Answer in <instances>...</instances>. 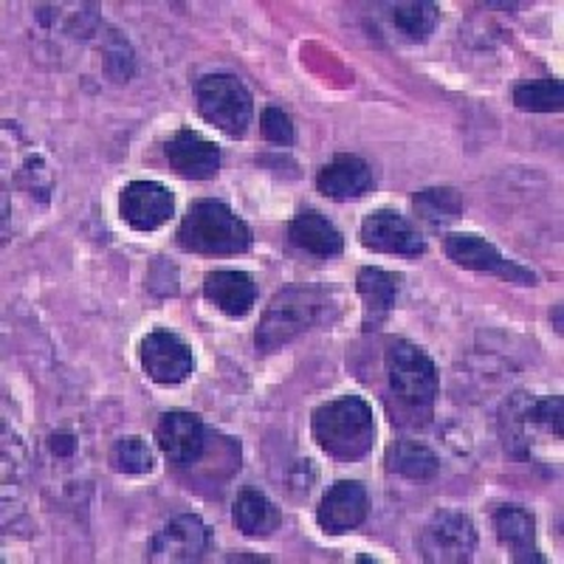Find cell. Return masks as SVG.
Instances as JSON below:
<instances>
[{"instance_id": "cell-1", "label": "cell", "mask_w": 564, "mask_h": 564, "mask_svg": "<svg viewBox=\"0 0 564 564\" xmlns=\"http://www.w3.org/2000/svg\"><path fill=\"white\" fill-rule=\"evenodd\" d=\"M390 398H395V417H410L406 423H430L437 398V367L423 347L406 339H395L384 356ZM392 417V421H395Z\"/></svg>"}, {"instance_id": "cell-2", "label": "cell", "mask_w": 564, "mask_h": 564, "mask_svg": "<svg viewBox=\"0 0 564 564\" xmlns=\"http://www.w3.org/2000/svg\"><path fill=\"white\" fill-rule=\"evenodd\" d=\"M314 441L336 460H359L376 443V417L359 395H345L316 406L311 417Z\"/></svg>"}, {"instance_id": "cell-3", "label": "cell", "mask_w": 564, "mask_h": 564, "mask_svg": "<svg viewBox=\"0 0 564 564\" xmlns=\"http://www.w3.org/2000/svg\"><path fill=\"white\" fill-rule=\"evenodd\" d=\"M178 246L193 254H243L254 243L251 226L224 200H195L178 226Z\"/></svg>"}, {"instance_id": "cell-4", "label": "cell", "mask_w": 564, "mask_h": 564, "mask_svg": "<svg viewBox=\"0 0 564 564\" xmlns=\"http://www.w3.org/2000/svg\"><path fill=\"white\" fill-rule=\"evenodd\" d=\"M330 308H334V300L322 289L280 291L260 319V327H257V350L276 352L280 347L291 345L296 336L308 334L311 327L325 322Z\"/></svg>"}, {"instance_id": "cell-5", "label": "cell", "mask_w": 564, "mask_h": 564, "mask_svg": "<svg viewBox=\"0 0 564 564\" xmlns=\"http://www.w3.org/2000/svg\"><path fill=\"white\" fill-rule=\"evenodd\" d=\"M195 99H198V113L206 122L224 130L229 139L246 135L254 116V102H251L249 88L238 77L231 74L200 77L195 85Z\"/></svg>"}, {"instance_id": "cell-6", "label": "cell", "mask_w": 564, "mask_h": 564, "mask_svg": "<svg viewBox=\"0 0 564 564\" xmlns=\"http://www.w3.org/2000/svg\"><path fill=\"white\" fill-rule=\"evenodd\" d=\"M417 547L426 562L457 564L468 562L477 551L475 522L460 511H437L417 536Z\"/></svg>"}, {"instance_id": "cell-7", "label": "cell", "mask_w": 564, "mask_h": 564, "mask_svg": "<svg viewBox=\"0 0 564 564\" xmlns=\"http://www.w3.org/2000/svg\"><path fill=\"white\" fill-rule=\"evenodd\" d=\"M443 249L452 263L460 265L468 271H480V274H494L500 280L513 282V285H536V274L528 269H522L520 263H513L502 254L494 243H488L480 235H471V231H452L443 240Z\"/></svg>"}, {"instance_id": "cell-8", "label": "cell", "mask_w": 564, "mask_h": 564, "mask_svg": "<svg viewBox=\"0 0 564 564\" xmlns=\"http://www.w3.org/2000/svg\"><path fill=\"white\" fill-rule=\"evenodd\" d=\"M209 437L212 432L195 412H167V415H161L159 426H155L159 449L175 468L198 466L200 457L209 449Z\"/></svg>"}, {"instance_id": "cell-9", "label": "cell", "mask_w": 564, "mask_h": 564, "mask_svg": "<svg viewBox=\"0 0 564 564\" xmlns=\"http://www.w3.org/2000/svg\"><path fill=\"white\" fill-rule=\"evenodd\" d=\"M141 367L155 384L173 387L193 376L195 356L181 336L170 330H153L141 341Z\"/></svg>"}, {"instance_id": "cell-10", "label": "cell", "mask_w": 564, "mask_h": 564, "mask_svg": "<svg viewBox=\"0 0 564 564\" xmlns=\"http://www.w3.org/2000/svg\"><path fill=\"white\" fill-rule=\"evenodd\" d=\"M212 545V533L198 513H181L150 542V562H198Z\"/></svg>"}, {"instance_id": "cell-11", "label": "cell", "mask_w": 564, "mask_h": 564, "mask_svg": "<svg viewBox=\"0 0 564 564\" xmlns=\"http://www.w3.org/2000/svg\"><path fill=\"white\" fill-rule=\"evenodd\" d=\"M359 240L367 251H376V254L417 257L426 251L421 231L395 209H376L367 215L359 229Z\"/></svg>"}, {"instance_id": "cell-12", "label": "cell", "mask_w": 564, "mask_h": 564, "mask_svg": "<svg viewBox=\"0 0 564 564\" xmlns=\"http://www.w3.org/2000/svg\"><path fill=\"white\" fill-rule=\"evenodd\" d=\"M175 198L159 181H133L119 195V215L135 231H155L173 218Z\"/></svg>"}, {"instance_id": "cell-13", "label": "cell", "mask_w": 564, "mask_h": 564, "mask_svg": "<svg viewBox=\"0 0 564 564\" xmlns=\"http://www.w3.org/2000/svg\"><path fill=\"white\" fill-rule=\"evenodd\" d=\"M367 517V488L359 480H339L327 488L322 497L319 511H316V522L325 533H339L359 528Z\"/></svg>"}, {"instance_id": "cell-14", "label": "cell", "mask_w": 564, "mask_h": 564, "mask_svg": "<svg viewBox=\"0 0 564 564\" xmlns=\"http://www.w3.org/2000/svg\"><path fill=\"white\" fill-rule=\"evenodd\" d=\"M164 155H167L170 167L184 178L206 181L215 178L220 170V148L195 130H178L175 135H170V141L164 144Z\"/></svg>"}, {"instance_id": "cell-15", "label": "cell", "mask_w": 564, "mask_h": 564, "mask_svg": "<svg viewBox=\"0 0 564 564\" xmlns=\"http://www.w3.org/2000/svg\"><path fill=\"white\" fill-rule=\"evenodd\" d=\"M494 533L500 545L508 547L513 562L545 564V556L536 547V520L522 506H500L494 511Z\"/></svg>"}, {"instance_id": "cell-16", "label": "cell", "mask_w": 564, "mask_h": 564, "mask_svg": "<svg viewBox=\"0 0 564 564\" xmlns=\"http://www.w3.org/2000/svg\"><path fill=\"white\" fill-rule=\"evenodd\" d=\"M204 296L231 319H243L254 308L257 285L246 271L218 269L204 276Z\"/></svg>"}, {"instance_id": "cell-17", "label": "cell", "mask_w": 564, "mask_h": 564, "mask_svg": "<svg viewBox=\"0 0 564 564\" xmlns=\"http://www.w3.org/2000/svg\"><path fill=\"white\" fill-rule=\"evenodd\" d=\"M372 186V170L365 159L350 153L336 155L330 164L319 170L316 175V189L325 198L334 200H352L370 193Z\"/></svg>"}, {"instance_id": "cell-18", "label": "cell", "mask_w": 564, "mask_h": 564, "mask_svg": "<svg viewBox=\"0 0 564 564\" xmlns=\"http://www.w3.org/2000/svg\"><path fill=\"white\" fill-rule=\"evenodd\" d=\"M356 289H359L361 302H365V330H379L390 311L395 308L398 291H401V276L392 271L367 265L356 276Z\"/></svg>"}, {"instance_id": "cell-19", "label": "cell", "mask_w": 564, "mask_h": 564, "mask_svg": "<svg viewBox=\"0 0 564 564\" xmlns=\"http://www.w3.org/2000/svg\"><path fill=\"white\" fill-rule=\"evenodd\" d=\"M289 238L296 249L314 257H336L345 249V238L330 220L316 209H302L289 226Z\"/></svg>"}, {"instance_id": "cell-20", "label": "cell", "mask_w": 564, "mask_h": 564, "mask_svg": "<svg viewBox=\"0 0 564 564\" xmlns=\"http://www.w3.org/2000/svg\"><path fill=\"white\" fill-rule=\"evenodd\" d=\"M231 520H235L238 531H243L246 536H269L280 525V511H276V506L265 494L254 491V488H246V491L238 494V500H235Z\"/></svg>"}, {"instance_id": "cell-21", "label": "cell", "mask_w": 564, "mask_h": 564, "mask_svg": "<svg viewBox=\"0 0 564 564\" xmlns=\"http://www.w3.org/2000/svg\"><path fill=\"white\" fill-rule=\"evenodd\" d=\"M387 468L392 475H401L406 480H430L437 475L441 460L432 449L415 441H398L387 449Z\"/></svg>"}, {"instance_id": "cell-22", "label": "cell", "mask_w": 564, "mask_h": 564, "mask_svg": "<svg viewBox=\"0 0 564 564\" xmlns=\"http://www.w3.org/2000/svg\"><path fill=\"white\" fill-rule=\"evenodd\" d=\"M415 206V215L432 229H443L449 226L452 220H457L463 215V200L455 189L449 186H432V189H421V193L412 198Z\"/></svg>"}, {"instance_id": "cell-23", "label": "cell", "mask_w": 564, "mask_h": 564, "mask_svg": "<svg viewBox=\"0 0 564 564\" xmlns=\"http://www.w3.org/2000/svg\"><path fill=\"white\" fill-rule=\"evenodd\" d=\"M513 102L520 110L531 113H558L564 108V85L562 79H533L513 88Z\"/></svg>"}, {"instance_id": "cell-24", "label": "cell", "mask_w": 564, "mask_h": 564, "mask_svg": "<svg viewBox=\"0 0 564 564\" xmlns=\"http://www.w3.org/2000/svg\"><path fill=\"white\" fill-rule=\"evenodd\" d=\"M390 18L410 40H426L435 32L441 12L430 0H410V3H395Z\"/></svg>"}, {"instance_id": "cell-25", "label": "cell", "mask_w": 564, "mask_h": 564, "mask_svg": "<svg viewBox=\"0 0 564 564\" xmlns=\"http://www.w3.org/2000/svg\"><path fill=\"white\" fill-rule=\"evenodd\" d=\"M110 463L122 475H150L153 471V452L141 437H119L113 449H110Z\"/></svg>"}, {"instance_id": "cell-26", "label": "cell", "mask_w": 564, "mask_h": 564, "mask_svg": "<svg viewBox=\"0 0 564 564\" xmlns=\"http://www.w3.org/2000/svg\"><path fill=\"white\" fill-rule=\"evenodd\" d=\"M263 135L271 141V144H280V148H291L296 141L294 124H291V116L280 108H265L263 110Z\"/></svg>"}, {"instance_id": "cell-27", "label": "cell", "mask_w": 564, "mask_h": 564, "mask_svg": "<svg viewBox=\"0 0 564 564\" xmlns=\"http://www.w3.org/2000/svg\"><path fill=\"white\" fill-rule=\"evenodd\" d=\"M116 63L122 65V77H124V83H128L130 68H133V57H130V48L122 37H113L108 45V70L110 74L116 70Z\"/></svg>"}, {"instance_id": "cell-28", "label": "cell", "mask_w": 564, "mask_h": 564, "mask_svg": "<svg viewBox=\"0 0 564 564\" xmlns=\"http://www.w3.org/2000/svg\"><path fill=\"white\" fill-rule=\"evenodd\" d=\"M48 449H52V455L57 457V460H70L74 452H77V437L70 435V432H54V435L48 437Z\"/></svg>"}, {"instance_id": "cell-29", "label": "cell", "mask_w": 564, "mask_h": 564, "mask_svg": "<svg viewBox=\"0 0 564 564\" xmlns=\"http://www.w3.org/2000/svg\"><path fill=\"white\" fill-rule=\"evenodd\" d=\"M556 334H562V305H556Z\"/></svg>"}]
</instances>
